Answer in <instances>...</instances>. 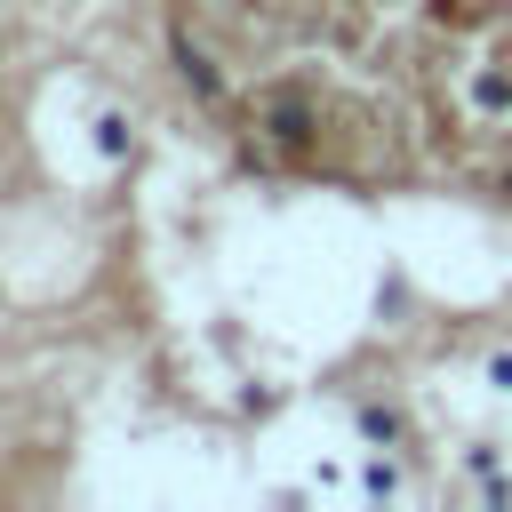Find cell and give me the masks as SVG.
<instances>
[{"label": "cell", "instance_id": "6da1fadb", "mask_svg": "<svg viewBox=\"0 0 512 512\" xmlns=\"http://www.w3.org/2000/svg\"><path fill=\"white\" fill-rule=\"evenodd\" d=\"M464 96H472V112H488V120H496V112H512V80H504V72H472V80H464Z\"/></svg>", "mask_w": 512, "mask_h": 512}, {"label": "cell", "instance_id": "7a4b0ae2", "mask_svg": "<svg viewBox=\"0 0 512 512\" xmlns=\"http://www.w3.org/2000/svg\"><path fill=\"white\" fill-rule=\"evenodd\" d=\"M480 392L512 400V344H488V352H480Z\"/></svg>", "mask_w": 512, "mask_h": 512}, {"label": "cell", "instance_id": "3957f363", "mask_svg": "<svg viewBox=\"0 0 512 512\" xmlns=\"http://www.w3.org/2000/svg\"><path fill=\"white\" fill-rule=\"evenodd\" d=\"M360 432H368V440H392L400 424H392V408H360Z\"/></svg>", "mask_w": 512, "mask_h": 512}]
</instances>
